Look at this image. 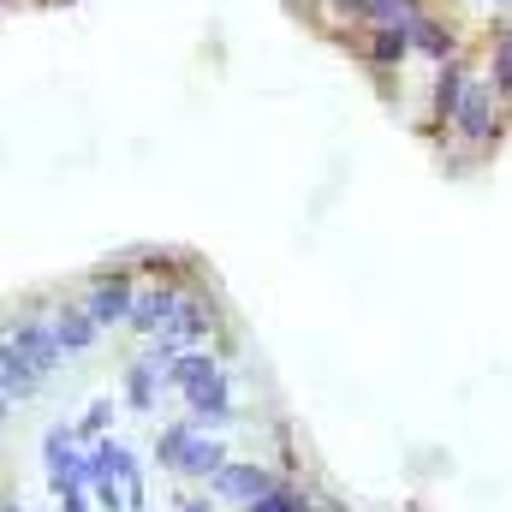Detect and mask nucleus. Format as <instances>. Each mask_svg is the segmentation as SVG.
I'll return each mask as SVG.
<instances>
[{
  "label": "nucleus",
  "mask_w": 512,
  "mask_h": 512,
  "mask_svg": "<svg viewBox=\"0 0 512 512\" xmlns=\"http://www.w3.org/2000/svg\"><path fill=\"white\" fill-rule=\"evenodd\" d=\"M507 126H512V108L495 96V84H489V78H483V66H477V78H471V90H465V102H459V114H453V126H447L441 161L465 167V161L495 155V149H501V137H507Z\"/></svg>",
  "instance_id": "obj_1"
},
{
  "label": "nucleus",
  "mask_w": 512,
  "mask_h": 512,
  "mask_svg": "<svg viewBox=\"0 0 512 512\" xmlns=\"http://www.w3.org/2000/svg\"><path fill=\"white\" fill-rule=\"evenodd\" d=\"M471 78H477V60H471V54H453V60L429 66V96H423V120H417V131H423L435 149L447 143V126H453V114H459Z\"/></svg>",
  "instance_id": "obj_2"
},
{
  "label": "nucleus",
  "mask_w": 512,
  "mask_h": 512,
  "mask_svg": "<svg viewBox=\"0 0 512 512\" xmlns=\"http://www.w3.org/2000/svg\"><path fill=\"white\" fill-rule=\"evenodd\" d=\"M352 54H358V66L376 78V90L393 96V78L405 72V60H411V36L399 30V24H364V30H352V36H340Z\"/></svg>",
  "instance_id": "obj_3"
},
{
  "label": "nucleus",
  "mask_w": 512,
  "mask_h": 512,
  "mask_svg": "<svg viewBox=\"0 0 512 512\" xmlns=\"http://www.w3.org/2000/svg\"><path fill=\"white\" fill-rule=\"evenodd\" d=\"M131 298H137V268H131L126 256H120V262H102V268L84 280V292H78V304L96 316L102 334H108V328H126Z\"/></svg>",
  "instance_id": "obj_4"
},
{
  "label": "nucleus",
  "mask_w": 512,
  "mask_h": 512,
  "mask_svg": "<svg viewBox=\"0 0 512 512\" xmlns=\"http://www.w3.org/2000/svg\"><path fill=\"white\" fill-rule=\"evenodd\" d=\"M191 280H137V298H131V316H126V334L137 340H155L173 328L179 316V298H185Z\"/></svg>",
  "instance_id": "obj_5"
},
{
  "label": "nucleus",
  "mask_w": 512,
  "mask_h": 512,
  "mask_svg": "<svg viewBox=\"0 0 512 512\" xmlns=\"http://www.w3.org/2000/svg\"><path fill=\"white\" fill-rule=\"evenodd\" d=\"M6 346L42 376V382H54L60 376V364H66V352H60V340H54V322L48 316H12L6 322Z\"/></svg>",
  "instance_id": "obj_6"
},
{
  "label": "nucleus",
  "mask_w": 512,
  "mask_h": 512,
  "mask_svg": "<svg viewBox=\"0 0 512 512\" xmlns=\"http://www.w3.org/2000/svg\"><path fill=\"white\" fill-rule=\"evenodd\" d=\"M274 483H280V471H274L268 459H227V465H221L203 489H209L221 507H239V512H245L256 495H268Z\"/></svg>",
  "instance_id": "obj_7"
},
{
  "label": "nucleus",
  "mask_w": 512,
  "mask_h": 512,
  "mask_svg": "<svg viewBox=\"0 0 512 512\" xmlns=\"http://www.w3.org/2000/svg\"><path fill=\"white\" fill-rule=\"evenodd\" d=\"M221 322H227V316H221V298L209 292V280H191V286H185V298H179V316H173V328H167V334H173L179 346H209V340L221 334Z\"/></svg>",
  "instance_id": "obj_8"
},
{
  "label": "nucleus",
  "mask_w": 512,
  "mask_h": 512,
  "mask_svg": "<svg viewBox=\"0 0 512 512\" xmlns=\"http://www.w3.org/2000/svg\"><path fill=\"white\" fill-rule=\"evenodd\" d=\"M405 36H411V60H429V66L465 54V30H459V18H447V12H435V6H423V12L405 24Z\"/></svg>",
  "instance_id": "obj_9"
},
{
  "label": "nucleus",
  "mask_w": 512,
  "mask_h": 512,
  "mask_svg": "<svg viewBox=\"0 0 512 512\" xmlns=\"http://www.w3.org/2000/svg\"><path fill=\"white\" fill-rule=\"evenodd\" d=\"M185 417H191V429H203V435H221V429H233V423H239L233 370H221L215 382H203L197 393H185Z\"/></svg>",
  "instance_id": "obj_10"
},
{
  "label": "nucleus",
  "mask_w": 512,
  "mask_h": 512,
  "mask_svg": "<svg viewBox=\"0 0 512 512\" xmlns=\"http://www.w3.org/2000/svg\"><path fill=\"white\" fill-rule=\"evenodd\" d=\"M78 465H84V441L72 423H48L42 429V471H48V489H72L78 483Z\"/></svg>",
  "instance_id": "obj_11"
},
{
  "label": "nucleus",
  "mask_w": 512,
  "mask_h": 512,
  "mask_svg": "<svg viewBox=\"0 0 512 512\" xmlns=\"http://www.w3.org/2000/svg\"><path fill=\"white\" fill-rule=\"evenodd\" d=\"M221 370H227V358H221L215 346H185V352L161 370V393H179V399H185V393H197L203 382H215Z\"/></svg>",
  "instance_id": "obj_12"
},
{
  "label": "nucleus",
  "mask_w": 512,
  "mask_h": 512,
  "mask_svg": "<svg viewBox=\"0 0 512 512\" xmlns=\"http://www.w3.org/2000/svg\"><path fill=\"white\" fill-rule=\"evenodd\" d=\"M48 322H54V340H60V352H66V358H84V352H96V346H102V328H96V316H90L78 298L54 304V310H48Z\"/></svg>",
  "instance_id": "obj_13"
},
{
  "label": "nucleus",
  "mask_w": 512,
  "mask_h": 512,
  "mask_svg": "<svg viewBox=\"0 0 512 512\" xmlns=\"http://www.w3.org/2000/svg\"><path fill=\"white\" fill-rule=\"evenodd\" d=\"M120 405L137 417H155L161 411V364L149 352H137L126 370H120Z\"/></svg>",
  "instance_id": "obj_14"
},
{
  "label": "nucleus",
  "mask_w": 512,
  "mask_h": 512,
  "mask_svg": "<svg viewBox=\"0 0 512 512\" xmlns=\"http://www.w3.org/2000/svg\"><path fill=\"white\" fill-rule=\"evenodd\" d=\"M483 78L495 84V96L512 108V12H495L489 24V54H483Z\"/></svg>",
  "instance_id": "obj_15"
},
{
  "label": "nucleus",
  "mask_w": 512,
  "mask_h": 512,
  "mask_svg": "<svg viewBox=\"0 0 512 512\" xmlns=\"http://www.w3.org/2000/svg\"><path fill=\"white\" fill-rule=\"evenodd\" d=\"M227 459H233V453H227V441H221V435H203V429H197L173 477H179V483H197V489H203V483H209V477H215V471H221Z\"/></svg>",
  "instance_id": "obj_16"
},
{
  "label": "nucleus",
  "mask_w": 512,
  "mask_h": 512,
  "mask_svg": "<svg viewBox=\"0 0 512 512\" xmlns=\"http://www.w3.org/2000/svg\"><path fill=\"white\" fill-rule=\"evenodd\" d=\"M42 387H48V382H42V376H36V370H30V364L6 346V334H0V393L18 405V399H36Z\"/></svg>",
  "instance_id": "obj_17"
},
{
  "label": "nucleus",
  "mask_w": 512,
  "mask_h": 512,
  "mask_svg": "<svg viewBox=\"0 0 512 512\" xmlns=\"http://www.w3.org/2000/svg\"><path fill=\"white\" fill-rule=\"evenodd\" d=\"M191 435H197V429H191V417H167V423L155 429V447H149V453H155V465H161L167 477L179 471V459H185V447H191Z\"/></svg>",
  "instance_id": "obj_18"
},
{
  "label": "nucleus",
  "mask_w": 512,
  "mask_h": 512,
  "mask_svg": "<svg viewBox=\"0 0 512 512\" xmlns=\"http://www.w3.org/2000/svg\"><path fill=\"white\" fill-rule=\"evenodd\" d=\"M245 512H316V495L304 489V483H292V477H280L268 495H256Z\"/></svg>",
  "instance_id": "obj_19"
},
{
  "label": "nucleus",
  "mask_w": 512,
  "mask_h": 512,
  "mask_svg": "<svg viewBox=\"0 0 512 512\" xmlns=\"http://www.w3.org/2000/svg\"><path fill=\"white\" fill-rule=\"evenodd\" d=\"M120 411H126V405H120L114 393H102V399H90V405H84V417L72 423V429H78V441L90 447V441H102V435H114V417H120Z\"/></svg>",
  "instance_id": "obj_20"
},
{
  "label": "nucleus",
  "mask_w": 512,
  "mask_h": 512,
  "mask_svg": "<svg viewBox=\"0 0 512 512\" xmlns=\"http://www.w3.org/2000/svg\"><path fill=\"white\" fill-rule=\"evenodd\" d=\"M90 501H96V512H126V483H114V477H102V483L90 489Z\"/></svg>",
  "instance_id": "obj_21"
},
{
  "label": "nucleus",
  "mask_w": 512,
  "mask_h": 512,
  "mask_svg": "<svg viewBox=\"0 0 512 512\" xmlns=\"http://www.w3.org/2000/svg\"><path fill=\"white\" fill-rule=\"evenodd\" d=\"M54 501H60V512H96V501H90V489H78V483H72V489H60Z\"/></svg>",
  "instance_id": "obj_22"
},
{
  "label": "nucleus",
  "mask_w": 512,
  "mask_h": 512,
  "mask_svg": "<svg viewBox=\"0 0 512 512\" xmlns=\"http://www.w3.org/2000/svg\"><path fill=\"white\" fill-rule=\"evenodd\" d=\"M173 507H179V512H221V501H215L209 489H191V495H179Z\"/></svg>",
  "instance_id": "obj_23"
},
{
  "label": "nucleus",
  "mask_w": 512,
  "mask_h": 512,
  "mask_svg": "<svg viewBox=\"0 0 512 512\" xmlns=\"http://www.w3.org/2000/svg\"><path fill=\"white\" fill-rule=\"evenodd\" d=\"M126 512H149V483H143V471L126 477Z\"/></svg>",
  "instance_id": "obj_24"
},
{
  "label": "nucleus",
  "mask_w": 512,
  "mask_h": 512,
  "mask_svg": "<svg viewBox=\"0 0 512 512\" xmlns=\"http://www.w3.org/2000/svg\"><path fill=\"white\" fill-rule=\"evenodd\" d=\"M0 512H30L24 501H12V495H0Z\"/></svg>",
  "instance_id": "obj_25"
},
{
  "label": "nucleus",
  "mask_w": 512,
  "mask_h": 512,
  "mask_svg": "<svg viewBox=\"0 0 512 512\" xmlns=\"http://www.w3.org/2000/svg\"><path fill=\"white\" fill-rule=\"evenodd\" d=\"M6 417H12V399H6V393H0V423H6Z\"/></svg>",
  "instance_id": "obj_26"
},
{
  "label": "nucleus",
  "mask_w": 512,
  "mask_h": 512,
  "mask_svg": "<svg viewBox=\"0 0 512 512\" xmlns=\"http://www.w3.org/2000/svg\"><path fill=\"white\" fill-rule=\"evenodd\" d=\"M489 6H495V12H512V0H489Z\"/></svg>",
  "instance_id": "obj_27"
},
{
  "label": "nucleus",
  "mask_w": 512,
  "mask_h": 512,
  "mask_svg": "<svg viewBox=\"0 0 512 512\" xmlns=\"http://www.w3.org/2000/svg\"><path fill=\"white\" fill-rule=\"evenodd\" d=\"M0 6H6V0H0Z\"/></svg>",
  "instance_id": "obj_28"
}]
</instances>
